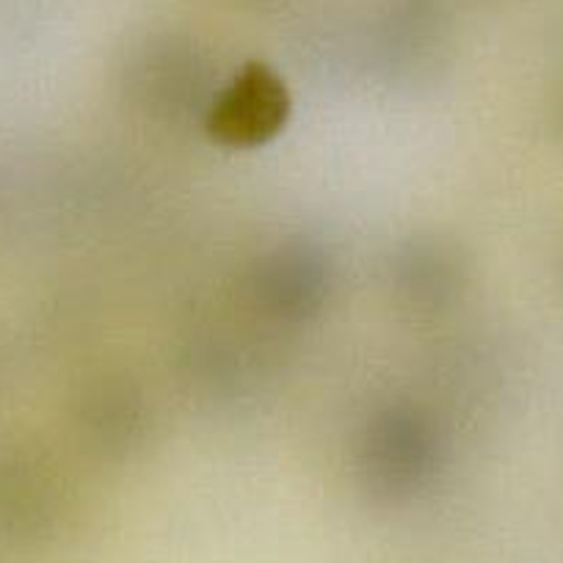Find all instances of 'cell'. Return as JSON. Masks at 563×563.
Listing matches in <instances>:
<instances>
[{
    "mask_svg": "<svg viewBox=\"0 0 563 563\" xmlns=\"http://www.w3.org/2000/svg\"><path fill=\"white\" fill-rule=\"evenodd\" d=\"M285 91L263 69L243 75L213 113V133L232 144H254L274 133L285 119Z\"/></svg>",
    "mask_w": 563,
    "mask_h": 563,
    "instance_id": "6da1fadb",
    "label": "cell"
}]
</instances>
